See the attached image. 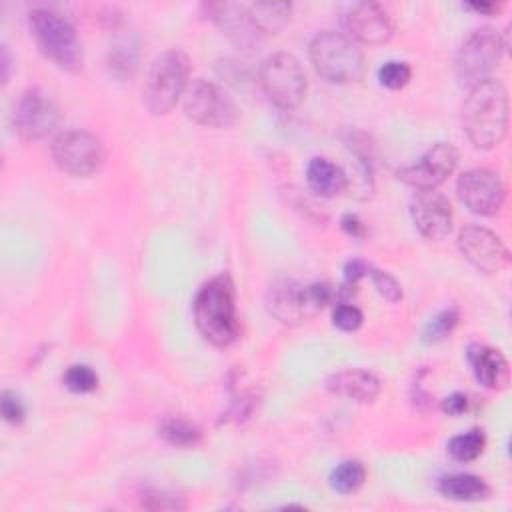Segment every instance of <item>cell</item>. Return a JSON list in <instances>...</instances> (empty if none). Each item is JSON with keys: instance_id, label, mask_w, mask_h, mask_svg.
I'll return each mask as SVG.
<instances>
[{"instance_id": "obj_1", "label": "cell", "mask_w": 512, "mask_h": 512, "mask_svg": "<svg viewBox=\"0 0 512 512\" xmlns=\"http://www.w3.org/2000/svg\"><path fill=\"white\" fill-rule=\"evenodd\" d=\"M462 126L468 140L482 150L498 146L508 128V92L500 80L486 78L470 86L462 106Z\"/></svg>"}, {"instance_id": "obj_2", "label": "cell", "mask_w": 512, "mask_h": 512, "mask_svg": "<svg viewBox=\"0 0 512 512\" xmlns=\"http://www.w3.org/2000/svg\"><path fill=\"white\" fill-rule=\"evenodd\" d=\"M194 322L198 332L218 348L236 342L240 334L236 294L234 284L226 274L210 278L198 290L194 298Z\"/></svg>"}, {"instance_id": "obj_3", "label": "cell", "mask_w": 512, "mask_h": 512, "mask_svg": "<svg viewBox=\"0 0 512 512\" xmlns=\"http://www.w3.org/2000/svg\"><path fill=\"white\" fill-rule=\"evenodd\" d=\"M310 62L328 82H356L364 72V54L344 32L324 30L310 42Z\"/></svg>"}, {"instance_id": "obj_4", "label": "cell", "mask_w": 512, "mask_h": 512, "mask_svg": "<svg viewBox=\"0 0 512 512\" xmlns=\"http://www.w3.org/2000/svg\"><path fill=\"white\" fill-rule=\"evenodd\" d=\"M28 26L42 54L54 64L72 72L82 66V44L68 18L48 8H36L28 14Z\"/></svg>"}, {"instance_id": "obj_5", "label": "cell", "mask_w": 512, "mask_h": 512, "mask_svg": "<svg viewBox=\"0 0 512 512\" xmlns=\"http://www.w3.org/2000/svg\"><path fill=\"white\" fill-rule=\"evenodd\" d=\"M190 58L182 50L160 54L144 82V104L152 114L170 112L188 88Z\"/></svg>"}, {"instance_id": "obj_6", "label": "cell", "mask_w": 512, "mask_h": 512, "mask_svg": "<svg viewBox=\"0 0 512 512\" xmlns=\"http://www.w3.org/2000/svg\"><path fill=\"white\" fill-rule=\"evenodd\" d=\"M334 296L336 292L324 282L302 286L286 280L270 288L268 310L276 320L284 324H300L312 318L322 306L330 304Z\"/></svg>"}, {"instance_id": "obj_7", "label": "cell", "mask_w": 512, "mask_h": 512, "mask_svg": "<svg viewBox=\"0 0 512 512\" xmlns=\"http://www.w3.org/2000/svg\"><path fill=\"white\" fill-rule=\"evenodd\" d=\"M504 48L506 42L494 28H478L470 32L456 50L454 70L458 80L466 86L486 80L494 66H498Z\"/></svg>"}, {"instance_id": "obj_8", "label": "cell", "mask_w": 512, "mask_h": 512, "mask_svg": "<svg viewBox=\"0 0 512 512\" xmlns=\"http://www.w3.org/2000/svg\"><path fill=\"white\" fill-rule=\"evenodd\" d=\"M264 94L280 108H296L306 96V74L296 56L276 52L268 56L258 72Z\"/></svg>"}, {"instance_id": "obj_9", "label": "cell", "mask_w": 512, "mask_h": 512, "mask_svg": "<svg viewBox=\"0 0 512 512\" xmlns=\"http://www.w3.org/2000/svg\"><path fill=\"white\" fill-rule=\"evenodd\" d=\"M184 112L202 126L228 128L238 120L232 98L214 82L194 80L184 92Z\"/></svg>"}, {"instance_id": "obj_10", "label": "cell", "mask_w": 512, "mask_h": 512, "mask_svg": "<svg viewBox=\"0 0 512 512\" xmlns=\"http://www.w3.org/2000/svg\"><path fill=\"white\" fill-rule=\"evenodd\" d=\"M54 162L72 176H92L104 162L102 142L86 130H64L52 142Z\"/></svg>"}, {"instance_id": "obj_11", "label": "cell", "mask_w": 512, "mask_h": 512, "mask_svg": "<svg viewBox=\"0 0 512 512\" xmlns=\"http://www.w3.org/2000/svg\"><path fill=\"white\" fill-rule=\"evenodd\" d=\"M60 124V108L40 88L26 90L14 108V128L26 140L52 134Z\"/></svg>"}, {"instance_id": "obj_12", "label": "cell", "mask_w": 512, "mask_h": 512, "mask_svg": "<svg viewBox=\"0 0 512 512\" xmlns=\"http://www.w3.org/2000/svg\"><path fill=\"white\" fill-rule=\"evenodd\" d=\"M456 192L460 202L480 216L496 214L506 198L500 176L488 168H472L464 172L456 182Z\"/></svg>"}, {"instance_id": "obj_13", "label": "cell", "mask_w": 512, "mask_h": 512, "mask_svg": "<svg viewBox=\"0 0 512 512\" xmlns=\"http://www.w3.org/2000/svg\"><path fill=\"white\" fill-rule=\"evenodd\" d=\"M342 28L348 38L364 44H384L394 34L390 12L376 2H358L344 10Z\"/></svg>"}, {"instance_id": "obj_14", "label": "cell", "mask_w": 512, "mask_h": 512, "mask_svg": "<svg viewBox=\"0 0 512 512\" xmlns=\"http://www.w3.org/2000/svg\"><path fill=\"white\" fill-rule=\"evenodd\" d=\"M458 152L450 142H438L430 146L418 162L398 170V178L416 188V190H430L440 186L456 168Z\"/></svg>"}, {"instance_id": "obj_15", "label": "cell", "mask_w": 512, "mask_h": 512, "mask_svg": "<svg viewBox=\"0 0 512 512\" xmlns=\"http://www.w3.org/2000/svg\"><path fill=\"white\" fill-rule=\"evenodd\" d=\"M458 248L472 266L486 274L504 270L510 260L504 242L494 232L478 224H468L460 230Z\"/></svg>"}, {"instance_id": "obj_16", "label": "cell", "mask_w": 512, "mask_h": 512, "mask_svg": "<svg viewBox=\"0 0 512 512\" xmlns=\"http://www.w3.org/2000/svg\"><path fill=\"white\" fill-rule=\"evenodd\" d=\"M414 226L426 240H442L452 228V208L436 188L418 190L410 204Z\"/></svg>"}, {"instance_id": "obj_17", "label": "cell", "mask_w": 512, "mask_h": 512, "mask_svg": "<svg viewBox=\"0 0 512 512\" xmlns=\"http://www.w3.org/2000/svg\"><path fill=\"white\" fill-rule=\"evenodd\" d=\"M206 12L210 18L242 48H254L262 42L264 34L254 24L246 4L234 2H212L206 4Z\"/></svg>"}, {"instance_id": "obj_18", "label": "cell", "mask_w": 512, "mask_h": 512, "mask_svg": "<svg viewBox=\"0 0 512 512\" xmlns=\"http://www.w3.org/2000/svg\"><path fill=\"white\" fill-rule=\"evenodd\" d=\"M468 358H470L474 376L478 378L480 384H484L486 388H492V390L506 388V384L510 380V370H508V362L500 354V350L474 344L468 350Z\"/></svg>"}, {"instance_id": "obj_19", "label": "cell", "mask_w": 512, "mask_h": 512, "mask_svg": "<svg viewBox=\"0 0 512 512\" xmlns=\"http://www.w3.org/2000/svg\"><path fill=\"white\" fill-rule=\"evenodd\" d=\"M326 388L332 394L344 396L356 402H372L380 394V380L366 370H340L326 380Z\"/></svg>"}, {"instance_id": "obj_20", "label": "cell", "mask_w": 512, "mask_h": 512, "mask_svg": "<svg viewBox=\"0 0 512 512\" xmlns=\"http://www.w3.org/2000/svg\"><path fill=\"white\" fill-rule=\"evenodd\" d=\"M306 182L316 194L332 198L346 190L348 176L338 164L330 162L328 158H312L306 168Z\"/></svg>"}, {"instance_id": "obj_21", "label": "cell", "mask_w": 512, "mask_h": 512, "mask_svg": "<svg viewBox=\"0 0 512 512\" xmlns=\"http://www.w3.org/2000/svg\"><path fill=\"white\" fill-rule=\"evenodd\" d=\"M438 490L442 496H446L450 500H460V502L482 500L490 492L488 484L480 476H474V474L444 476L438 484Z\"/></svg>"}, {"instance_id": "obj_22", "label": "cell", "mask_w": 512, "mask_h": 512, "mask_svg": "<svg viewBox=\"0 0 512 512\" xmlns=\"http://www.w3.org/2000/svg\"><path fill=\"white\" fill-rule=\"evenodd\" d=\"M246 8L262 34H276L282 30L292 10L288 2H252L246 4Z\"/></svg>"}, {"instance_id": "obj_23", "label": "cell", "mask_w": 512, "mask_h": 512, "mask_svg": "<svg viewBox=\"0 0 512 512\" xmlns=\"http://www.w3.org/2000/svg\"><path fill=\"white\" fill-rule=\"evenodd\" d=\"M158 434L174 446H196L202 440V430L182 416L162 418L158 424Z\"/></svg>"}, {"instance_id": "obj_24", "label": "cell", "mask_w": 512, "mask_h": 512, "mask_svg": "<svg viewBox=\"0 0 512 512\" xmlns=\"http://www.w3.org/2000/svg\"><path fill=\"white\" fill-rule=\"evenodd\" d=\"M366 480V468L360 460H344L340 462L332 476H330V484L336 492L340 494H352L356 492Z\"/></svg>"}, {"instance_id": "obj_25", "label": "cell", "mask_w": 512, "mask_h": 512, "mask_svg": "<svg viewBox=\"0 0 512 512\" xmlns=\"http://www.w3.org/2000/svg\"><path fill=\"white\" fill-rule=\"evenodd\" d=\"M484 444H486L484 432L478 430V428H472V430H468L464 434L454 436L448 442V452L458 462H472V460H476L482 454Z\"/></svg>"}, {"instance_id": "obj_26", "label": "cell", "mask_w": 512, "mask_h": 512, "mask_svg": "<svg viewBox=\"0 0 512 512\" xmlns=\"http://www.w3.org/2000/svg\"><path fill=\"white\" fill-rule=\"evenodd\" d=\"M458 310L456 308H446L442 312H438L434 318H430V322L426 324L422 338L424 342H440L446 336L452 334V330L458 324Z\"/></svg>"}, {"instance_id": "obj_27", "label": "cell", "mask_w": 512, "mask_h": 512, "mask_svg": "<svg viewBox=\"0 0 512 512\" xmlns=\"http://www.w3.org/2000/svg\"><path fill=\"white\" fill-rule=\"evenodd\" d=\"M64 386L72 392H92L98 386L96 372L86 364H74L64 372Z\"/></svg>"}, {"instance_id": "obj_28", "label": "cell", "mask_w": 512, "mask_h": 512, "mask_svg": "<svg viewBox=\"0 0 512 512\" xmlns=\"http://www.w3.org/2000/svg\"><path fill=\"white\" fill-rule=\"evenodd\" d=\"M412 76V70L406 62L402 60H390L386 62L380 70H378V80L382 86L390 88V90H400L408 84Z\"/></svg>"}, {"instance_id": "obj_29", "label": "cell", "mask_w": 512, "mask_h": 512, "mask_svg": "<svg viewBox=\"0 0 512 512\" xmlns=\"http://www.w3.org/2000/svg\"><path fill=\"white\" fill-rule=\"evenodd\" d=\"M368 276L372 278V284L376 286V290L390 302H398L402 298V286L400 282L386 270H378V268H372L368 270Z\"/></svg>"}, {"instance_id": "obj_30", "label": "cell", "mask_w": 512, "mask_h": 512, "mask_svg": "<svg viewBox=\"0 0 512 512\" xmlns=\"http://www.w3.org/2000/svg\"><path fill=\"white\" fill-rule=\"evenodd\" d=\"M362 320L364 318H362L360 308H356L354 304H346V302H340L332 314L334 326H338L340 330H346V332L358 330L362 326Z\"/></svg>"}, {"instance_id": "obj_31", "label": "cell", "mask_w": 512, "mask_h": 512, "mask_svg": "<svg viewBox=\"0 0 512 512\" xmlns=\"http://www.w3.org/2000/svg\"><path fill=\"white\" fill-rule=\"evenodd\" d=\"M0 410H2L4 420H6V422H12V424L22 422V420H24V414H26L22 400H20L16 394H12V392H4V394H2Z\"/></svg>"}, {"instance_id": "obj_32", "label": "cell", "mask_w": 512, "mask_h": 512, "mask_svg": "<svg viewBox=\"0 0 512 512\" xmlns=\"http://www.w3.org/2000/svg\"><path fill=\"white\" fill-rule=\"evenodd\" d=\"M136 60H134V56H132V50L128 48L126 50V46H118V48H114V52L110 54V70L114 72V74H118V76H126V74H132V70H134V64Z\"/></svg>"}, {"instance_id": "obj_33", "label": "cell", "mask_w": 512, "mask_h": 512, "mask_svg": "<svg viewBox=\"0 0 512 512\" xmlns=\"http://www.w3.org/2000/svg\"><path fill=\"white\" fill-rule=\"evenodd\" d=\"M142 504L146 508H178L180 506L174 496H164L158 490H152V492L146 490L144 496H142Z\"/></svg>"}, {"instance_id": "obj_34", "label": "cell", "mask_w": 512, "mask_h": 512, "mask_svg": "<svg viewBox=\"0 0 512 512\" xmlns=\"http://www.w3.org/2000/svg\"><path fill=\"white\" fill-rule=\"evenodd\" d=\"M466 408H468V398H466V394L454 392V394H450L448 398L442 400V410H444L446 414H450V416H460V414L466 412Z\"/></svg>"}, {"instance_id": "obj_35", "label": "cell", "mask_w": 512, "mask_h": 512, "mask_svg": "<svg viewBox=\"0 0 512 512\" xmlns=\"http://www.w3.org/2000/svg\"><path fill=\"white\" fill-rule=\"evenodd\" d=\"M368 270H370V264L362 262V260H350L346 266H344V278H346V284H356L362 276H368Z\"/></svg>"}, {"instance_id": "obj_36", "label": "cell", "mask_w": 512, "mask_h": 512, "mask_svg": "<svg viewBox=\"0 0 512 512\" xmlns=\"http://www.w3.org/2000/svg\"><path fill=\"white\" fill-rule=\"evenodd\" d=\"M342 228L354 238H362L366 234V226L356 214H344L342 216Z\"/></svg>"}, {"instance_id": "obj_37", "label": "cell", "mask_w": 512, "mask_h": 512, "mask_svg": "<svg viewBox=\"0 0 512 512\" xmlns=\"http://www.w3.org/2000/svg\"><path fill=\"white\" fill-rule=\"evenodd\" d=\"M8 72H10V54H8V48L2 46V82H8Z\"/></svg>"}, {"instance_id": "obj_38", "label": "cell", "mask_w": 512, "mask_h": 512, "mask_svg": "<svg viewBox=\"0 0 512 512\" xmlns=\"http://www.w3.org/2000/svg\"><path fill=\"white\" fill-rule=\"evenodd\" d=\"M468 8H472V10H476V12H492V10H496L498 6H496V4H468Z\"/></svg>"}]
</instances>
